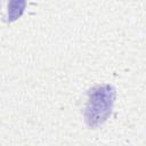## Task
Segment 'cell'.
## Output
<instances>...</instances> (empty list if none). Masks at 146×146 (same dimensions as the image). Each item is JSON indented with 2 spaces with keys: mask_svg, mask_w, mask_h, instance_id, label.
<instances>
[{
  "mask_svg": "<svg viewBox=\"0 0 146 146\" xmlns=\"http://www.w3.org/2000/svg\"><path fill=\"white\" fill-rule=\"evenodd\" d=\"M115 100V89L112 84L104 83L88 91V100L84 108V120L88 127L102 125L111 115Z\"/></svg>",
  "mask_w": 146,
  "mask_h": 146,
  "instance_id": "6da1fadb",
  "label": "cell"
},
{
  "mask_svg": "<svg viewBox=\"0 0 146 146\" xmlns=\"http://www.w3.org/2000/svg\"><path fill=\"white\" fill-rule=\"evenodd\" d=\"M25 7H26V0H9L7 21L15 22L16 19H18L23 15Z\"/></svg>",
  "mask_w": 146,
  "mask_h": 146,
  "instance_id": "7a4b0ae2",
  "label": "cell"
}]
</instances>
